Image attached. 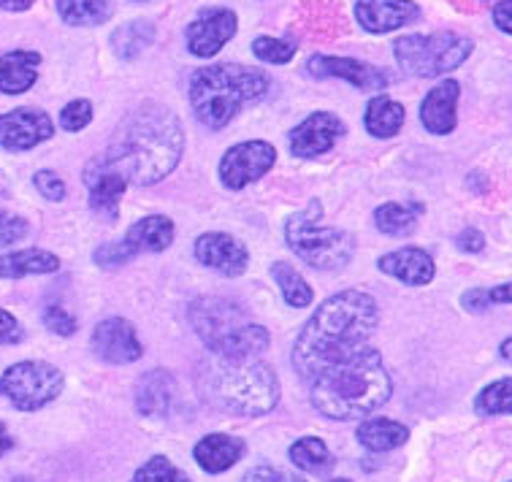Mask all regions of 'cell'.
Wrapping results in <instances>:
<instances>
[{
	"mask_svg": "<svg viewBox=\"0 0 512 482\" xmlns=\"http://www.w3.org/2000/svg\"><path fill=\"white\" fill-rule=\"evenodd\" d=\"M380 309L364 290H345L317 306L293 344V369L301 380H312L334 363H342L369 347Z\"/></svg>",
	"mask_w": 512,
	"mask_h": 482,
	"instance_id": "6da1fadb",
	"label": "cell"
},
{
	"mask_svg": "<svg viewBox=\"0 0 512 482\" xmlns=\"http://www.w3.org/2000/svg\"><path fill=\"white\" fill-rule=\"evenodd\" d=\"M182 152L185 133L177 114L160 103H144L120 122L98 163L122 174L133 185L147 187L166 179L177 168Z\"/></svg>",
	"mask_w": 512,
	"mask_h": 482,
	"instance_id": "7a4b0ae2",
	"label": "cell"
},
{
	"mask_svg": "<svg viewBox=\"0 0 512 482\" xmlns=\"http://www.w3.org/2000/svg\"><path fill=\"white\" fill-rule=\"evenodd\" d=\"M391 374L380 350L364 347L361 353L328 366L309 380L312 407L331 420H355L372 415L391 399Z\"/></svg>",
	"mask_w": 512,
	"mask_h": 482,
	"instance_id": "3957f363",
	"label": "cell"
},
{
	"mask_svg": "<svg viewBox=\"0 0 512 482\" xmlns=\"http://www.w3.org/2000/svg\"><path fill=\"white\" fill-rule=\"evenodd\" d=\"M271 79L258 68L247 65H209L190 74V106L201 125L223 130L244 106L261 101L269 93Z\"/></svg>",
	"mask_w": 512,
	"mask_h": 482,
	"instance_id": "277c9868",
	"label": "cell"
},
{
	"mask_svg": "<svg viewBox=\"0 0 512 482\" xmlns=\"http://www.w3.org/2000/svg\"><path fill=\"white\" fill-rule=\"evenodd\" d=\"M206 399L225 412L255 418L280 401V380L269 363L258 358H217L201 371Z\"/></svg>",
	"mask_w": 512,
	"mask_h": 482,
	"instance_id": "5b68a950",
	"label": "cell"
},
{
	"mask_svg": "<svg viewBox=\"0 0 512 482\" xmlns=\"http://www.w3.org/2000/svg\"><path fill=\"white\" fill-rule=\"evenodd\" d=\"M198 339L217 358H258L269 350V331L252 320L242 306L223 296H201L187 309Z\"/></svg>",
	"mask_w": 512,
	"mask_h": 482,
	"instance_id": "8992f818",
	"label": "cell"
},
{
	"mask_svg": "<svg viewBox=\"0 0 512 482\" xmlns=\"http://www.w3.org/2000/svg\"><path fill=\"white\" fill-rule=\"evenodd\" d=\"M320 217H323V206L317 204V201L309 204L307 212L293 214L288 225H285L288 247L312 269H345L347 263L353 260L355 252L353 236L342 231V228L320 225Z\"/></svg>",
	"mask_w": 512,
	"mask_h": 482,
	"instance_id": "52a82bcc",
	"label": "cell"
},
{
	"mask_svg": "<svg viewBox=\"0 0 512 482\" xmlns=\"http://www.w3.org/2000/svg\"><path fill=\"white\" fill-rule=\"evenodd\" d=\"M396 63L407 74L418 79H434V76L450 74L453 68L464 63L472 55V41L458 33H431V36H404L393 44Z\"/></svg>",
	"mask_w": 512,
	"mask_h": 482,
	"instance_id": "ba28073f",
	"label": "cell"
},
{
	"mask_svg": "<svg viewBox=\"0 0 512 482\" xmlns=\"http://www.w3.org/2000/svg\"><path fill=\"white\" fill-rule=\"evenodd\" d=\"M63 371L47 361H22L3 371L0 396L22 412H38L63 393Z\"/></svg>",
	"mask_w": 512,
	"mask_h": 482,
	"instance_id": "9c48e42d",
	"label": "cell"
},
{
	"mask_svg": "<svg viewBox=\"0 0 512 482\" xmlns=\"http://www.w3.org/2000/svg\"><path fill=\"white\" fill-rule=\"evenodd\" d=\"M277 163V149L269 141H242L223 155L220 160V179L228 190L258 182L263 174H269Z\"/></svg>",
	"mask_w": 512,
	"mask_h": 482,
	"instance_id": "30bf717a",
	"label": "cell"
},
{
	"mask_svg": "<svg viewBox=\"0 0 512 482\" xmlns=\"http://www.w3.org/2000/svg\"><path fill=\"white\" fill-rule=\"evenodd\" d=\"M239 19L231 9H206L187 25V49L196 57H215L236 36Z\"/></svg>",
	"mask_w": 512,
	"mask_h": 482,
	"instance_id": "8fae6325",
	"label": "cell"
},
{
	"mask_svg": "<svg viewBox=\"0 0 512 482\" xmlns=\"http://www.w3.org/2000/svg\"><path fill=\"white\" fill-rule=\"evenodd\" d=\"M52 136L55 125L41 109H14L9 114H0V147L9 152H25Z\"/></svg>",
	"mask_w": 512,
	"mask_h": 482,
	"instance_id": "7c38bea8",
	"label": "cell"
},
{
	"mask_svg": "<svg viewBox=\"0 0 512 482\" xmlns=\"http://www.w3.org/2000/svg\"><path fill=\"white\" fill-rule=\"evenodd\" d=\"M345 122L331 112L309 114L307 120L290 133V152L296 158H320L334 149V144L345 136Z\"/></svg>",
	"mask_w": 512,
	"mask_h": 482,
	"instance_id": "4fadbf2b",
	"label": "cell"
},
{
	"mask_svg": "<svg viewBox=\"0 0 512 482\" xmlns=\"http://www.w3.org/2000/svg\"><path fill=\"white\" fill-rule=\"evenodd\" d=\"M307 71L317 79H347V82L364 90V93H374V90H385L391 76L374 68L369 63L353 60V57H328V55H315L307 63Z\"/></svg>",
	"mask_w": 512,
	"mask_h": 482,
	"instance_id": "5bb4252c",
	"label": "cell"
},
{
	"mask_svg": "<svg viewBox=\"0 0 512 482\" xmlns=\"http://www.w3.org/2000/svg\"><path fill=\"white\" fill-rule=\"evenodd\" d=\"M93 350L101 361L117 363V366L139 361L141 355H144V347H141L139 336H136V328L128 320H122V317H109V320L95 325Z\"/></svg>",
	"mask_w": 512,
	"mask_h": 482,
	"instance_id": "9a60e30c",
	"label": "cell"
},
{
	"mask_svg": "<svg viewBox=\"0 0 512 482\" xmlns=\"http://www.w3.org/2000/svg\"><path fill=\"white\" fill-rule=\"evenodd\" d=\"M193 252H196V260L201 266L217 271L223 277H239L250 263L247 247L239 239L228 236V233H204V236H198Z\"/></svg>",
	"mask_w": 512,
	"mask_h": 482,
	"instance_id": "2e32d148",
	"label": "cell"
},
{
	"mask_svg": "<svg viewBox=\"0 0 512 482\" xmlns=\"http://www.w3.org/2000/svg\"><path fill=\"white\" fill-rule=\"evenodd\" d=\"M355 17L369 33H391L420 19V9L412 0H358Z\"/></svg>",
	"mask_w": 512,
	"mask_h": 482,
	"instance_id": "e0dca14e",
	"label": "cell"
},
{
	"mask_svg": "<svg viewBox=\"0 0 512 482\" xmlns=\"http://www.w3.org/2000/svg\"><path fill=\"white\" fill-rule=\"evenodd\" d=\"M458 95H461V87L453 79L437 84L431 90L423 103H420V122L423 128L434 133V136H447L456 130V106H458Z\"/></svg>",
	"mask_w": 512,
	"mask_h": 482,
	"instance_id": "ac0fdd59",
	"label": "cell"
},
{
	"mask_svg": "<svg viewBox=\"0 0 512 482\" xmlns=\"http://www.w3.org/2000/svg\"><path fill=\"white\" fill-rule=\"evenodd\" d=\"M84 182L90 187V206L95 212L103 214L109 223L117 220L120 214V198L125 195L128 179L112 171V168H103L98 160H93L87 171H84Z\"/></svg>",
	"mask_w": 512,
	"mask_h": 482,
	"instance_id": "d6986e66",
	"label": "cell"
},
{
	"mask_svg": "<svg viewBox=\"0 0 512 482\" xmlns=\"http://www.w3.org/2000/svg\"><path fill=\"white\" fill-rule=\"evenodd\" d=\"M377 266H380L382 274L399 279L404 285H412V288L429 285L434 274H437L431 255L426 250H420V247H404V250L388 252V255H382Z\"/></svg>",
	"mask_w": 512,
	"mask_h": 482,
	"instance_id": "ffe728a7",
	"label": "cell"
},
{
	"mask_svg": "<svg viewBox=\"0 0 512 482\" xmlns=\"http://www.w3.org/2000/svg\"><path fill=\"white\" fill-rule=\"evenodd\" d=\"M177 380L166 369H152L136 385V407L149 418H166L177 401Z\"/></svg>",
	"mask_w": 512,
	"mask_h": 482,
	"instance_id": "44dd1931",
	"label": "cell"
},
{
	"mask_svg": "<svg viewBox=\"0 0 512 482\" xmlns=\"http://www.w3.org/2000/svg\"><path fill=\"white\" fill-rule=\"evenodd\" d=\"M41 55L28 49H14L0 57V93L19 95L28 93L38 79Z\"/></svg>",
	"mask_w": 512,
	"mask_h": 482,
	"instance_id": "7402d4cb",
	"label": "cell"
},
{
	"mask_svg": "<svg viewBox=\"0 0 512 482\" xmlns=\"http://www.w3.org/2000/svg\"><path fill=\"white\" fill-rule=\"evenodd\" d=\"M193 455H196V464L204 472L223 474L233 464H239V458L244 455V442L228 434H209L198 442Z\"/></svg>",
	"mask_w": 512,
	"mask_h": 482,
	"instance_id": "603a6c76",
	"label": "cell"
},
{
	"mask_svg": "<svg viewBox=\"0 0 512 482\" xmlns=\"http://www.w3.org/2000/svg\"><path fill=\"white\" fill-rule=\"evenodd\" d=\"M125 241L133 250L139 252H163L171 247L174 241V223L163 217V214H152V217H141L139 223H133L125 233Z\"/></svg>",
	"mask_w": 512,
	"mask_h": 482,
	"instance_id": "cb8c5ba5",
	"label": "cell"
},
{
	"mask_svg": "<svg viewBox=\"0 0 512 482\" xmlns=\"http://www.w3.org/2000/svg\"><path fill=\"white\" fill-rule=\"evenodd\" d=\"M407 112L399 101H393L388 95H374L366 106L364 125L374 139H393L404 128Z\"/></svg>",
	"mask_w": 512,
	"mask_h": 482,
	"instance_id": "d4e9b609",
	"label": "cell"
},
{
	"mask_svg": "<svg viewBox=\"0 0 512 482\" xmlns=\"http://www.w3.org/2000/svg\"><path fill=\"white\" fill-rule=\"evenodd\" d=\"M60 269V258L47 250H19L0 255V279H19L30 274H52Z\"/></svg>",
	"mask_w": 512,
	"mask_h": 482,
	"instance_id": "484cf974",
	"label": "cell"
},
{
	"mask_svg": "<svg viewBox=\"0 0 512 482\" xmlns=\"http://www.w3.org/2000/svg\"><path fill=\"white\" fill-rule=\"evenodd\" d=\"M410 439V431L407 426H401L396 420L388 418H372L364 420L358 426V442L372 450V453H388V450H396L404 442Z\"/></svg>",
	"mask_w": 512,
	"mask_h": 482,
	"instance_id": "4316f807",
	"label": "cell"
},
{
	"mask_svg": "<svg viewBox=\"0 0 512 482\" xmlns=\"http://www.w3.org/2000/svg\"><path fill=\"white\" fill-rule=\"evenodd\" d=\"M290 461L301 469V472L309 474H328L334 469L336 458L334 453L328 450L323 439L317 436H304L290 445Z\"/></svg>",
	"mask_w": 512,
	"mask_h": 482,
	"instance_id": "83f0119b",
	"label": "cell"
},
{
	"mask_svg": "<svg viewBox=\"0 0 512 482\" xmlns=\"http://www.w3.org/2000/svg\"><path fill=\"white\" fill-rule=\"evenodd\" d=\"M152 41H155V25L144 22V19L128 22V25H122L112 33L114 55L122 57V60H133L141 52H147L152 47Z\"/></svg>",
	"mask_w": 512,
	"mask_h": 482,
	"instance_id": "f1b7e54d",
	"label": "cell"
},
{
	"mask_svg": "<svg viewBox=\"0 0 512 482\" xmlns=\"http://www.w3.org/2000/svg\"><path fill=\"white\" fill-rule=\"evenodd\" d=\"M423 212L420 204H382L374 212V225L385 236H407L418 225V214Z\"/></svg>",
	"mask_w": 512,
	"mask_h": 482,
	"instance_id": "f546056e",
	"label": "cell"
},
{
	"mask_svg": "<svg viewBox=\"0 0 512 482\" xmlns=\"http://www.w3.org/2000/svg\"><path fill=\"white\" fill-rule=\"evenodd\" d=\"M57 14L66 25H103L112 17L109 0H57Z\"/></svg>",
	"mask_w": 512,
	"mask_h": 482,
	"instance_id": "4dcf8cb0",
	"label": "cell"
},
{
	"mask_svg": "<svg viewBox=\"0 0 512 482\" xmlns=\"http://www.w3.org/2000/svg\"><path fill=\"white\" fill-rule=\"evenodd\" d=\"M271 277L274 282L280 285L282 290V298L288 301L290 306H296V309H304V306L312 304V288L307 285V279L301 277L290 263L285 260H277L274 266H271Z\"/></svg>",
	"mask_w": 512,
	"mask_h": 482,
	"instance_id": "1f68e13d",
	"label": "cell"
},
{
	"mask_svg": "<svg viewBox=\"0 0 512 482\" xmlns=\"http://www.w3.org/2000/svg\"><path fill=\"white\" fill-rule=\"evenodd\" d=\"M477 415H512V380L491 382L475 399Z\"/></svg>",
	"mask_w": 512,
	"mask_h": 482,
	"instance_id": "d6a6232c",
	"label": "cell"
},
{
	"mask_svg": "<svg viewBox=\"0 0 512 482\" xmlns=\"http://www.w3.org/2000/svg\"><path fill=\"white\" fill-rule=\"evenodd\" d=\"M133 482H190V477L171 464L166 455H155L133 474Z\"/></svg>",
	"mask_w": 512,
	"mask_h": 482,
	"instance_id": "836d02e7",
	"label": "cell"
},
{
	"mask_svg": "<svg viewBox=\"0 0 512 482\" xmlns=\"http://www.w3.org/2000/svg\"><path fill=\"white\" fill-rule=\"evenodd\" d=\"M252 52L255 57H261L263 63L271 65H285L293 60L296 55V44H290V41H282V38H271V36H261L252 41Z\"/></svg>",
	"mask_w": 512,
	"mask_h": 482,
	"instance_id": "e575fe53",
	"label": "cell"
},
{
	"mask_svg": "<svg viewBox=\"0 0 512 482\" xmlns=\"http://www.w3.org/2000/svg\"><path fill=\"white\" fill-rule=\"evenodd\" d=\"M461 304H464L469 312H485L488 306H494V304H512V282L491 290H483V288L466 290L464 298H461Z\"/></svg>",
	"mask_w": 512,
	"mask_h": 482,
	"instance_id": "d590c367",
	"label": "cell"
},
{
	"mask_svg": "<svg viewBox=\"0 0 512 482\" xmlns=\"http://www.w3.org/2000/svg\"><path fill=\"white\" fill-rule=\"evenodd\" d=\"M136 255H139V252L133 250L128 241L120 239V241H109V244L98 247L93 258L101 269H120V266H125V263H131Z\"/></svg>",
	"mask_w": 512,
	"mask_h": 482,
	"instance_id": "8d00e7d4",
	"label": "cell"
},
{
	"mask_svg": "<svg viewBox=\"0 0 512 482\" xmlns=\"http://www.w3.org/2000/svg\"><path fill=\"white\" fill-rule=\"evenodd\" d=\"M93 122V103L84 101V98H79V101H71L60 112V128L68 130V133H79L82 128H87Z\"/></svg>",
	"mask_w": 512,
	"mask_h": 482,
	"instance_id": "74e56055",
	"label": "cell"
},
{
	"mask_svg": "<svg viewBox=\"0 0 512 482\" xmlns=\"http://www.w3.org/2000/svg\"><path fill=\"white\" fill-rule=\"evenodd\" d=\"M44 325H47L49 331L57 336H74L76 334V317L68 315L66 309L60 304L47 306V312H44Z\"/></svg>",
	"mask_w": 512,
	"mask_h": 482,
	"instance_id": "f35d334b",
	"label": "cell"
},
{
	"mask_svg": "<svg viewBox=\"0 0 512 482\" xmlns=\"http://www.w3.org/2000/svg\"><path fill=\"white\" fill-rule=\"evenodd\" d=\"M25 236H28V220L0 209V247L14 244V241L25 239Z\"/></svg>",
	"mask_w": 512,
	"mask_h": 482,
	"instance_id": "ab89813d",
	"label": "cell"
},
{
	"mask_svg": "<svg viewBox=\"0 0 512 482\" xmlns=\"http://www.w3.org/2000/svg\"><path fill=\"white\" fill-rule=\"evenodd\" d=\"M33 185L47 201H63L66 198V182L57 177L55 171H38L33 177Z\"/></svg>",
	"mask_w": 512,
	"mask_h": 482,
	"instance_id": "60d3db41",
	"label": "cell"
},
{
	"mask_svg": "<svg viewBox=\"0 0 512 482\" xmlns=\"http://www.w3.org/2000/svg\"><path fill=\"white\" fill-rule=\"evenodd\" d=\"M242 482H307L301 480L298 474L285 472V469H277V466H255L250 472L244 474Z\"/></svg>",
	"mask_w": 512,
	"mask_h": 482,
	"instance_id": "b9f144b4",
	"label": "cell"
},
{
	"mask_svg": "<svg viewBox=\"0 0 512 482\" xmlns=\"http://www.w3.org/2000/svg\"><path fill=\"white\" fill-rule=\"evenodd\" d=\"M22 339H25V331H22L17 317L6 309H0V344H19Z\"/></svg>",
	"mask_w": 512,
	"mask_h": 482,
	"instance_id": "7bdbcfd3",
	"label": "cell"
},
{
	"mask_svg": "<svg viewBox=\"0 0 512 482\" xmlns=\"http://www.w3.org/2000/svg\"><path fill=\"white\" fill-rule=\"evenodd\" d=\"M456 244L461 252H480L485 247V236L477 228H466V231L458 233Z\"/></svg>",
	"mask_w": 512,
	"mask_h": 482,
	"instance_id": "ee69618b",
	"label": "cell"
},
{
	"mask_svg": "<svg viewBox=\"0 0 512 482\" xmlns=\"http://www.w3.org/2000/svg\"><path fill=\"white\" fill-rule=\"evenodd\" d=\"M494 22H496V28L504 30V33H510L512 36V0H502V3H496Z\"/></svg>",
	"mask_w": 512,
	"mask_h": 482,
	"instance_id": "f6af8a7d",
	"label": "cell"
},
{
	"mask_svg": "<svg viewBox=\"0 0 512 482\" xmlns=\"http://www.w3.org/2000/svg\"><path fill=\"white\" fill-rule=\"evenodd\" d=\"M0 9L25 11V9H30V0H0Z\"/></svg>",
	"mask_w": 512,
	"mask_h": 482,
	"instance_id": "bcb514c9",
	"label": "cell"
},
{
	"mask_svg": "<svg viewBox=\"0 0 512 482\" xmlns=\"http://www.w3.org/2000/svg\"><path fill=\"white\" fill-rule=\"evenodd\" d=\"M11 447H14V439H11L9 431H6V428L0 426V455H6V453H9Z\"/></svg>",
	"mask_w": 512,
	"mask_h": 482,
	"instance_id": "7dc6e473",
	"label": "cell"
},
{
	"mask_svg": "<svg viewBox=\"0 0 512 482\" xmlns=\"http://www.w3.org/2000/svg\"><path fill=\"white\" fill-rule=\"evenodd\" d=\"M499 353H502L504 361L512 363V336H510V339H504L502 347H499Z\"/></svg>",
	"mask_w": 512,
	"mask_h": 482,
	"instance_id": "c3c4849f",
	"label": "cell"
},
{
	"mask_svg": "<svg viewBox=\"0 0 512 482\" xmlns=\"http://www.w3.org/2000/svg\"><path fill=\"white\" fill-rule=\"evenodd\" d=\"M331 482H353V480H347V477H342V480H331Z\"/></svg>",
	"mask_w": 512,
	"mask_h": 482,
	"instance_id": "681fc988",
	"label": "cell"
},
{
	"mask_svg": "<svg viewBox=\"0 0 512 482\" xmlns=\"http://www.w3.org/2000/svg\"><path fill=\"white\" fill-rule=\"evenodd\" d=\"M483 3H485V0H483Z\"/></svg>",
	"mask_w": 512,
	"mask_h": 482,
	"instance_id": "f907efd6",
	"label": "cell"
},
{
	"mask_svg": "<svg viewBox=\"0 0 512 482\" xmlns=\"http://www.w3.org/2000/svg\"><path fill=\"white\" fill-rule=\"evenodd\" d=\"M139 3H141V0H139Z\"/></svg>",
	"mask_w": 512,
	"mask_h": 482,
	"instance_id": "816d5d0a",
	"label": "cell"
}]
</instances>
